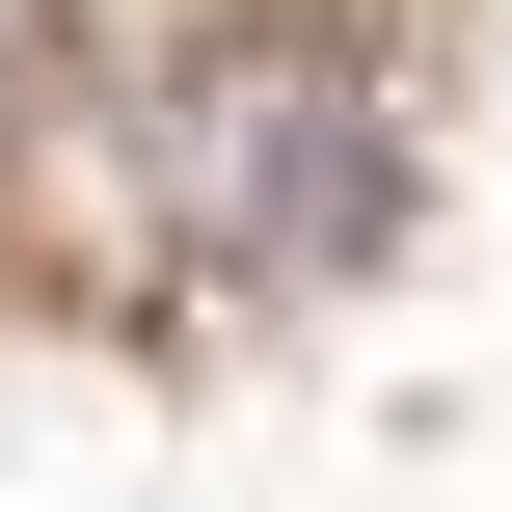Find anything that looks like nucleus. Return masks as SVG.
Masks as SVG:
<instances>
[{"instance_id": "1", "label": "nucleus", "mask_w": 512, "mask_h": 512, "mask_svg": "<svg viewBox=\"0 0 512 512\" xmlns=\"http://www.w3.org/2000/svg\"><path fill=\"white\" fill-rule=\"evenodd\" d=\"M162 189H189V243H216V270H351L405 162H378V81H351V54H189Z\"/></svg>"}]
</instances>
